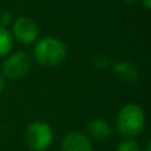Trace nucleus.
<instances>
[{
	"label": "nucleus",
	"instance_id": "f257e3e1",
	"mask_svg": "<svg viewBox=\"0 0 151 151\" xmlns=\"http://www.w3.org/2000/svg\"><path fill=\"white\" fill-rule=\"evenodd\" d=\"M146 126L145 110L137 104L122 106L115 117V130L123 138L135 139Z\"/></svg>",
	"mask_w": 151,
	"mask_h": 151
},
{
	"label": "nucleus",
	"instance_id": "f03ea898",
	"mask_svg": "<svg viewBox=\"0 0 151 151\" xmlns=\"http://www.w3.org/2000/svg\"><path fill=\"white\" fill-rule=\"evenodd\" d=\"M35 60L42 66H57L65 60L66 48L60 39L56 37H44L37 41L33 50Z\"/></svg>",
	"mask_w": 151,
	"mask_h": 151
},
{
	"label": "nucleus",
	"instance_id": "7ed1b4c3",
	"mask_svg": "<svg viewBox=\"0 0 151 151\" xmlns=\"http://www.w3.org/2000/svg\"><path fill=\"white\" fill-rule=\"evenodd\" d=\"M55 134L49 123L35 121L24 131V142L31 151H47L52 146Z\"/></svg>",
	"mask_w": 151,
	"mask_h": 151
},
{
	"label": "nucleus",
	"instance_id": "20e7f679",
	"mask_svg": "<svg viewBox=\"0 0 151 151\" xmlns=\"http://www.w3.org/2000/svg\"><path fill=\"white\" fill-rule=\"evenodd\" d=\"M32 61L27 53L16 52L11 55L3 64V77L9 80H20L29 73Z\"/></svg>",
	"mask_w": 151,
	"mask_h": 151
},
{
	"label": "nucleus",
	"instance_id": "39448f33",
	"mask_svg": "<svg viewBox=\"0 0 151 151\" xmlns=\"http://www.w3.org/2000/svg\"><path fill=\"white\" fill-rule=\"evenodd\" d=\"M13 36L21 44L29 45L39 36V27L31 17H19L13 23Z\"/></svg>",
	"mask_w": 151,
	"mask_h": 151
},
{
	"label": "nucleus",
	"instance_id": "423d86ee",
	"mask_svg": "<svg viewBox=\"0 0 151 151\" xmlns=\"http://www.w3.org/2000/svg\"><path fill=\"white\" fill-rule=\"evenodd\" d=\"M61 151H94V147L85 133L70 130L61 139Z\"/></svg>",
	"mask_w": 151,
	"mask_h": 151
},
{
	"label": "nucleus",
	"instance_id": "0eeeda50",
	"mask_svg": "<svg viewBox=\"0 0 151 151\" xmlns=\"http://www.w3.org/2000/svg\"><path fill=\"white\" fill-rule=\"evenodd\" d=\"M113 133L110 123L104 118H96L91 119L86 126V135L94 141H105Z\"/></svg>",
	"mask_w": 151,
	"mask_h": 151
},
{
	"label": "nucleus",
	"instance_id": "6e6552de",
	"mask_svg": "<svg viewBox=\"0 0 151 151\" xmlns=\"http://www.w3.org/2000/svg\"><path fill=\"white\" fill-rule=\"evenodd\" d=\"M113 73L117 78L125 81L127 83H133L138 80V70H137L135 65H133L129 61H119L114 65L113 68Z\"/></svg>",
	"mask_w": 151,
	"mask_h": 151
},
{
	"label": "nucleus",
	"instance_id": "1a4fd4ad",
	"mask_svg": "<svg viewBox=\"0 0 151 151\" xmlns=\"http://www.w3.org/2000/svg\"><path fill=\"white\" fill-rule=\"evenodd\" d=\"M13 36L5 27L0 25V57H4L12 50Z\"/></svg>",
	"mask_w": 151,
	"mask_h": 151
},
{
	"label": "nucleus",
	"instance_id": "9d476101",
	"mask_svg": "<svg viewBox=\"0 0 151 151\" xmlns=\"http://www.w3.org/2000/svg\"><path fill=\"white\" fill-rule=\"evenodd\" d=\"M115 151H142V147L139 146V143L135 139L125 138L117 145Z\"/></svg>",
	"mask_w": 151,
	"mask_h": 151
},
{
	"label": "nucleus",
	"instance_id": "9b49d317",
	"mask_svg": "<svg viewBox=\"0 0 151 151\" xmlns=\"http://www.w3.org/2000/svg\"><path fill=\"white\" fill-rule=\"evenodd\" d=\"M9 20H11V15L8 12H3L1 15H0V21L3 23V27L7 25V24L9 23Z\"/></svg>",
	"mask_w": 151,
	"mask_h": 151
},
{
	"label": "nucleus",
	"instance_id": "f8f14e48",
	"mask_svg": "<svg viewBox=\"0 0 151 151\" xmlns=\"http://www.w3.org/2000/svg\"><path fill=\"white\" fill-rule=\"evenodd\" d=\"M4 88H5V78L3 76H0V93L4 90Z\"/></svg>",
	"mask_w": 151,
	"mask_h": 151
},
{
	"label": "nucleus",
	"instance_id": "ddd939ff",
	"mask_svg": "<svg viewBox=\"0 0 151 151\" xmlns=\"http://www.w3.org/2000/svg\"><path fill=\"white\" fill-rule=\"evenodd\" d=\"M142 4H143V7L146 8V9H150L151 8V0H141Z\"/></svg>",
	"mask_w": 151,
	"mask_h": 151
},
{
	"label": "nucleus",
	"instance_id": "4468645a",
	"mask_svg": "<svg viewBox=\"0 0 151 151\" xmlns=\"http://www.w3.org/2000/svg\"><path fill=\"white\" fill-rule=\"evenodd\" d=\"M145 151H151V141H149L146 143V150H145Z\"/></svg>",
	"mask_w": 151,
	"mask_h": 151
},
{
	"label": "nucleus",
	"instance_id": "2eb2a0df",
	"mask_svg": "<svg viewBox=\"0 0 151 151\" xmlns=\"http://www.w3.org/2000/svg\"><path fill=\"white\" fill-rule=\"evenodd\" d=\"M123 1H126V3H137V1H139V0H123Z\"/></svg>",
	"mask_w": 151,
	"mask_h": 151
}]
</instances>
